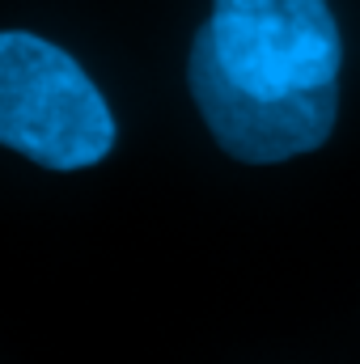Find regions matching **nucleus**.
Wrapping results in <instances>:
<instances>
[{"label": "nucleus", "instance_id": "obj_1", "mask_svg": "<svg viewBox=\"0 0 360 364\" xmlns=\"http://www.w3.org/2000/svg\"><path fill=\"white\" fill-rule=\"evenodd\" d=\"M119 140L85 68L30 30H0V144L43 170H90Z\"/></svg>", "mask_w": 360, "mask_h": 364}, {"label": "nucleus", "instance_id": "obj_2", "mask_svg": "<svg viewBox=\"0 0 360 364\" xmlns=\"http://www.w3.org/2000/svg\"><path fill=\"white\" fill-rule=\"evenodd\" d=\"M186 85L216 144L250 166H271L322 149L339 119V81L309 90L246 85L221 64L203 26L186 55Z\"/></svg>", "mask_w": 360, "mask_h": 364}, {"label": "nucleus", "instance_id": "obj_3", "mask_svg": "<svg viewBox=\"0 0 360 364\" xmlns=\"http://www.w3.org/2000/svg\"><path fill=\"white\" fill-rule=\"evenodd\" d=\"M221 64L259 90L339 81L344 38L327 0H212L203 21Z\"/></svg>", "mask_w": 360, "mask_h": 364}]
</instances>
